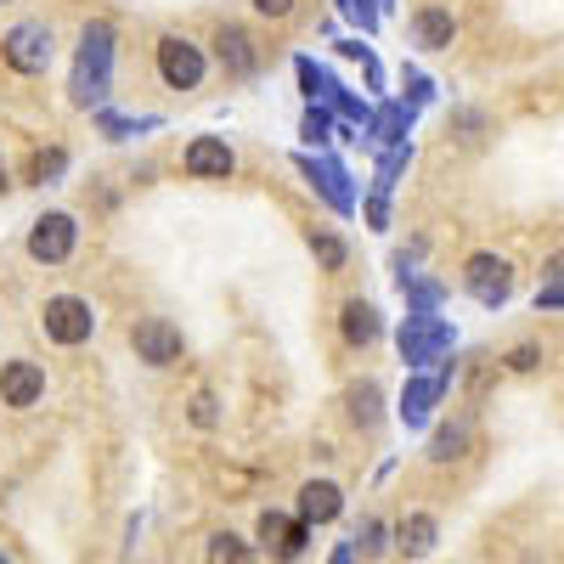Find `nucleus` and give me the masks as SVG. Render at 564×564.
I'll list each match as a JSON object with an SVG mask.
<instances>
[{
	"mask_svg": "<svg viewBox=\"0 0 564 564\" xmlns=\"http://www.w3.org/2000/svg\"><path fill=\"white\" fill-rule=\"evenodd\" d=\"M108 68H113V23H85L79 29V57H74V102L102 108L108 102Z\"/></svg>",
	"mask_w": 564,
	"mask_h": 564,
	"instance_id": "obj_1",
	"label": "nucleus"
},
{
	"mask_svg": "<svg viewBox=\"0 0 564 564\" xmlns=\"http://www.w3.org/2000/svg\"><path fill=\"white\" fill-rule=\"evenodd\" d=\"M446 350H452V322L435 316V311H406V322H401V361L412 372H423L430 361H446Z\"/></svg>",
	"mask_w": 564,
	"mask_h": 564,
	"instance_id": "obj_2",
	"label": "nucleus"
},
{
	"mask_svg": "<svg viewBox=\"0 0 564 564\" xmlns=\"http://www.w3.org/2000/svg\"><path fill=\"white\" fill-rule=\"evenodd\" d=\"M463 289L475 294L486 311H497V305H508V294H513V265H508L502 254H468Z\"/></svg>",
	"mask_w": 564,
	"mask_h": 564,
	"instance_id": "obj_3",
	"label": "nucleus"
},
{
	"mask_svg": "<svg viewBox=\"0 0 564 564\" xmlns=\"http://www.w3.org/2000/svg\"><path fill=\"white\" fill-rule=\"evenodd\" d=\"M159 79L170 85V90H198V79H204V52L186 34H164L159 40Z\"/></svg>",
	"mask_w": 564,
	"mask_h": 564,
	"instance_id": "obj_4",
	"label": "nucleus"
},
{
	"mask_svg": "<svg viewBox=\"0 0 564 564\" xmlns=\"http://www.w3.org/2000/svg\"><path fill=\"white\" fill-rule=\"evenodd\" d=\"M45 339L52 345H85L90 339V327H97V316H90V305L85 300H74V294H57V300H45Z\"/></svg>",
	"mask_w": 564,
	"mask_h": 564,
	"instance_id": "obj_5",
	"label": "nucleus"
},
{
	"mask_svg": "<svg viewBox=\"0 0 564 564\" xmlns=\"http://www.w3.org/2000/svg\"><path fill=\"white\" fill-rule=\"evenodd\" d=\"M0 52H7V63L18 74H45L52 68V29L45 23H18L7 40H0Z\"/></svg>",
	"mask_w": 564,
	"mask_h": 564,
	"instance_id": "obj_6",
	"label": "nucleus"
},
{
	"mask_svg": "<svg viewBox=\"0 0 564 564\" xmlns=\"http://www.w3.org/2000/svg\"><path fill=\"white\" fill-rule=\"evenodd\" d=\"M74 243H79V226H74V215H40L34 220V231H29V254L40 260V265H63L68 254H74Z\"/></svg>",
	"mask_w": 564,
	"mask_h": 564,
	"instance_id": "obj_7",
	"label": "nucleus"
},
{
	"mask_svg": "<svg viewBox=\"0 0 564 564\" xmlns=\"http://www.w3.org/2000/svg\"><path fill=\"white\" fill-rule=\"evenodd\" d=\"M130 345H135V356L148 367H170V361H181V327L164 322V316H141L130 327Z\"/></svg>",
	"mask_w": 564,
	"mask_h": 564,
	"instance_id": "obj_8",
	"label": "nucleus"
},
{
	"mask_svg": "<svg viewBox=\"0 0 564 564\" xmlns=\"http://www.w3.org/2000/svg\"><path fill=\"white\" fill-rule=\"evenodd\" d=\"M446 384H452V361H446L441 372H417V379L401 390V423H406V430H417V423H430V412L441 406Z\"/></svg>",
	"mask_w": 564,
	"mask_h": 564,
	"instance_id": "obj_9",
	"label": "nucleus"
},
{
	"mask_svg": "<svg viewBox=\"0 0 564 564\" xmlns=\"http://www.w3.org/2000/svg\"><path fill=\"white\" fill-rule=\"evenodd\" d=\"M186 175L193 181H231V170H238V153L226 148V135H198L193 148H186Z\"/></svg>",
	"mask_w": 564,
	"mask_h": 564,
	"instance_id": "obj_10",
	"label": "nucleus"
},
{
	"mask_svg": "<svg viewBox=\"0 0 564 564\" xmlns=\"http://www.w3.org/2000/svg\"><path fill=\"white\" fill-rule=\"evenodd\" d=\"M215 57H220V68H226L231 79H254V74H260V45H254V34L238 29V23H226V29L215 34Z\"/></svg>",
	"mask_w": 564,
	"mask_h": 564,
	"instance_id": "obj_11",
	"label": "nucleus"
},
{
	"mask_svg": "<svg viewBox=\"0 0 564 564\" xmlns=\"http://www.w3.org/2000/svg\"><path fill=\"white\" fill-rule=\"evenodd\" d=\"M305 542H311V525L305 520H289V513H260V547L271 553V558H300L305 553Z\"/></svg>",
	"mask_w": 564,
	"mask_h": 564,
	"instance_id": "obj_12",
	"label": "nucleus"
},
{
	"mask_svg": "<svg viewBox=\"0 0 564 564\" xmlns=\"http://www.w3.org/2000/svg\"><path fill=\"white\" fill-rule=\"evenodd\" d=\"M40 395H45L40 361H7V367H0V401H7V406H34Z\"/></svg>",
	"mask_w": 564,
	"mask_h": 564,
	"instance_id": "obj_13",
	"label": "nucleus"
},
{
	"mask_svg": "<svg viewBox=\"0 0 564 564\" xmlns=\"http://www.w3.org/2000/svg\"><path fill=\"white\" fill-rule=\"evenodd\" d=\"M300 170L311 175V186H322V198L334 204L339 215H350V209H356V193H350V186H345L350 175H345V170H339L334 159H300Z\"/></svg>",
	"mask_w": 564,
	"mask_h": 564,
	"instance_id": "obj_14",
	"label": "nucleus"
},
{
	"mask_svg": "<svg viewBox=\"0 0 564 564\" xmlns=\"http://www.w3.org/2000/svg\"><path fill=\"white\" fill-rule=\"evenodd\" d=\"M339 508H345V491L334 480H311L300 491V520L305 525H327V520H339Z\"/></svg>",
	"mask_w": 564,
	"mask_h": 564,
	"instance_id": "obj_15",
	"label": "nucleus"
},
{
	"mask_svg": "<svg viewBox=\"0 0 564 564\" xmlns=\"http://www.w3.org/2000/svg\"><path fill=\"white\" fill-rule=\"evenodd\" d=\"M339 334H345V345H372L384 334V322H379V311H372L367 300H345V311H339Z\"/></svg>",
	"mask_w": 564,
	"mask_h": 564,
	"instance_id": "obj_16",
	"label": "nucleus"
},
{
	"mask_svg": "<svg viewBox=\"0 0 564 564\" xmlns=\"http://www.w3.org/2000/svg\"><path fill=\"white\" fill-rule=\"evenodd\" d=\"M412 40L423 45V52H446V45L457 40V23H452V12H446V7H423V12L412 18Z\"/></svg>",
	"mask_w": 564,
	"mask_h": 564,
	"instance_id": "obj_17",
	"label": "nucleus"
},
{
	"mask_svg": "<svg viewBox=\"0 0 564 564\" xmlns=\"http://www.w3.org/2000/svg\"><path fill=\"white\" fill-rule=\"evenodd\" d=\"M435 536H441L435 513H406L401 531H395V542H401V553H406V558H423V553L435 547Z\"/></svg>",
	"mask_w": 564,
	"mask_h": 564,
	"instance_id": "obj_18",
	"label": "nucleus"
},
{
	"mask_svg": "<svg viewBox=\"0 0 564 564\" xmlns=\"http://www.w3.org/2000/svg\"><path fill=\"white\" fill-rule=\"evenodd\" d=\"M406 130H412V102H390L379 119H372V141H384V148H395V141H406Z\"/></svg>",
	"mask_w": 564,
	"mask_h": 564,
	"instance_id": "obj_19",
	"label": "nucleus"
},
{
	"mask_svg": "<svg viewBox=\"0 0 564 564\" xmlns=\"http://www.w3.org/2000/svg\"><path fill=\"white\" fill-rule=\"evenodd\" d=\"M463 452H468V423H441L435 441H430V457H435V463H452V457H463Z\"/></svg>",
	"mask_w": 564,
	"mask_h": 564,
	"instance_id": "obj_20",
	"label": "nucleus"
},
{
	"mask_svg": "<svg viewBox=\"0 0 564 564\" xmlns=\"http://www.w3.org/2000/svg\"><path fill=\"white\" fill-rule=\"evenodd\" d=\"M401 294H406V311H435V305L446 300V289H441V282L417 276V271H412V276L401 282Z\"/></svg>",
	"mask_w": 564,
	"mask_h": 564,
	"instance_id": "obj_21",
	"label": "nucleus"
},
{
	"mask_svg": "<svg viewBox=\"0 0 564 564\" xmlns=\"http://www.w3.org/2000/svg\"><path fill=\"white\" fill-rule=\"evenodd\" d=\"M209 564H254V547L243 536L220 531V536H209Z\"/></svg>",
	"mask_w": 564,
	"mask_h": 564,
	"instance_id": "obj_22",
	"label": "nucleus"
},
{
	"mask_svg": "<svg viewBox=\"0 0 564 564\" xmlns=\"http://www.w3.org/2000/svg\"><path fill=\"white\" fill-rule=\"evenodd\" d=\"M406 164H412V141H395V148H384V159H379V193H390Z\"/></svg>",
	"mask_w": 564,
	"mask_h": 564,
	"instance_id": "obj_23",
	"label": "nucleus"
},
{
	"mask_svg": "<svg viewBox=\"0 0 564 564\" xmlns=\"http://www.w3.org/2000/svg\"><path fill=\"white\" fill-rule=\"evenodd\" d=\"M350 417L361 423V430H372V423H379V384H356V390H350Z\"/></svg>",
	"mask_w": 564,
	"mask_h": 564,
	"instance_id": "obj_24",
	"label": "nucleus"
},
{
	"mask_svg": "<svg viewBox=\"0 0 564 564\" xmlns=\"http://www.w3.org/2000/svg\"><path fill=\"white\" fill-rule=\"evenodd\" d=\"M311 254H316L322 271H345V243L334 238V231H316V238H311Z\"/></svg>",
	"mask_w": 564,
	"mask_h": 564,
	"instance_id": "obj_25",
	"label": "nucleus"
},
{
	"mask_svg": "<svg viewBox=\"0 0 564 564\" xmlns=\"http://www.w3.org/2000/svg\"><path fill=\"white\" fill-rule=\"evenodd\" d=\"M63 170H68V153H63V148H45V153H34L29 181H40V186H45V181H57Z\"/></svg>",
	"mask_w": 564,
	"mask_h": 564,
	"instance_id": "obj_26",
	"label": "nucleus"
},
{
	"mask_svg": "<svg viewBox=\"0 0 564 564\" xmlns=\"http://www.w3.org/2000/svg\"><path fill=\"white\" fill-rule=\"evenodd\" d=\"M300 85H305V97H334V90H339V85L327 79V74H322L311 57H300Z\"/></svg>",
	"mask_w": 564,
	"mask_h": 564,
	"instance_id": "obj_27",
	"label": "nucleus"
},
{
	"mask_svg": "<svg viewBox=\"0 0 564 564\" xmlns=\"http://www.w3.org/2000/svg\"><path fill=\"white\" fill-rule=\"evenodd\" d=\"M384 536H390L384 520H361V531H356V553H367V558H372V553H384Z\"/></svg>",
	"mask_w": 564,
	"mask_h": 564,
	"instance_id": "obj_28",
	"label": "nucleus"
},
{
	"mask_svg": "<svg viewBox=\"0 0 564 564\" xmlns=\"http://www.w3.org/2000/svg\"><path fill=\"white\" fill-rule=\"evenodd\" d=\"M97 124H102V135L119 141V135H130V130H148L153 119H135V124H130V119H119V113H97Z\"/></svg>",
	"mask_w": 564,
	"mask_h": 564,
	"instance_id": "obj_29",
	"label": "nucleus"
},
{
	"mask_svg": "<svg viewBox=\"0 0 564 564\" xmlns=\"http://www.w3.org/2000/svg\"><path fill=\"white\" fill-rule=\"evenodd\" d=\"M327 130H334V119H327L322 108H311L305 113V141H327Z\"/></svg>",
	"mask_w": 564,
	"mask_h": 564,
	"instance_id": "obj_30",
	"label": "nucleus"
},
{
	"mask_svg": "<svg viewBox=\"0 0 564 564\" xmlns=\"http://www.w3.org/2000/svg\"><path fill=\"white\" fill-rule=\"evenodd\" d=\"M536 361H542V350H536V345H520V350H508V367H513V372H531Z\"/></svg>",
	"mask_w": 564,
	"mask_h": 564,
	"instance_id": "obj_31",
	"label": "nucleus"
},
{
	"mask_svg": "<svg viewBox=\"0 0 564 564\" xmlns=\"http://www.w3.org/2000/svg\"><path fill=\"white\" fill-rule=\"evenodd\" d=\"M536 311H564V282H542V294H536Z\"/></svg>",
	"mask_w": 564,
	"mask_h": 564,
	"instance_id": "obj_32",
	"label": "nucleus"
},
{
	"mask_svg": "<svg viewBox=\"0 0 564 564\" xmlns=\"http://www.w3.org/2000/svg\"><path fill=\"white\" fill-rule=\"evenodd\" d=\"M384 198H390V193H372V198H367V220L379 226V231L390 226V204H384Z\"/></svg>",
	"mask_w": 564,
	"mask_h": 564,
	"instance_id": "obj_33",
	"label": "nucleus"
},
{
	"mask_svg": "<svg viewBox=\"0 0 564 564\" xmlns=\"http://www.w3.org/2000/svg\"><path fill=\"white\" fill-rule=\"evenodd\" d=\"M435 97V90H430V79H423V74H406V102L417 108V102H430Z\"/></svg>",
	"mask_w": 564,
	"mask_h": 564,
	"instance_id": "obj_34",
	"label": "nucleus"
},
{
	"mask_svg": "<svg viewBox=\"0 0 564 564\" xmlns=\"http://www.w3.org/2000/svg\"><path fill=\"white\" fill-rule=\"evenodd\" d=\"M193 423H198V430L215 423V395H193Z\"/></svg>",
	"mask_w": 564,
	"mask_h": 564,
	"instance_id": "obj_35",
	"label": "nucleus"
},
{
	"mask_svg": "<svg viewBox=\"0 0 564 564\" xmlns=\"http://www.w3.org/2000/svg\"><path fill=\"white\" fill-rule=\"evenodd\" d=\"M254 12H260V18H289L294 0H254Z\"/></svg>",
	"mask_w": 564,
	"mask_h": 564,
	"instance_id": "obj_36",
	"label": "nucleus"
},
{
	"mask_svg": "<svg viewBox=\"0 0 564 564\" xmlns=\"http://www.w3.org/2000/svg\"><path fill=\"white\" fill-rule=\"evenodd\" d=\"M542 276H547V282H564V249H558V254H547V265H542Z\"/></svg>",
	"mask_w": 564,
	"mask_h": 564,
	"instance_id": "obj_37",
	"label": "nucleus"
},
{
	"mask_svg": "<svg viewBox=\"0 0 564 564\" xmlns=\"http://www.w3.org/2000/svg\"><path fill=\"white\" fill-rule=\"evenodd\" d=\"M327 564H356V542H339V553L327 558Z\"/></svg>",
	"mask_w": 564,
	"mask_h": 564,
	"instance_id": "obj_38",
	"label": "nucleus"
},
{
	"mask_svg": "<svg viewBox=\"0 0 564 564\" xmlns=\"http://www.w3.org/2000/svg\"><path fill=\"white\" fill-rule=\"evenodd\" d=\"M0 193H7V164H0Z\"/></svg>",
	"mask_w": 564,
	"mask_h": 564,
	"instance_id": "obj_39",
	"label": "nucleus"
},
{
	"mask_svg": "<svg viewBox=\"0 0 564 564\" xmlns=\"http://www.w3.org/2000/svg\"><path fill=\"white\" fill-rule=\"evenodd\" d=\"M0 564H7V553H0Z\"/></svg>",
	"mask_w": 564,
	"mask_h": 564,
	"instance_id": "obj_40",
	"label": "nucleus"
},
{
	"mask_svg": "<svg viewBox=\"0 0 564 564\" xmlns=\"http://www.w3.org/2000/svg\"><path fill=\"white\" fill-rule=\"evenodd\" d=\"M0 7H7V0H0Z\"/></svg>",
	"mask_w": 564,
	"mask_h": 564,
	"instance_id": "obj_41",
	"label": "nucleus"
}]
</instances>
